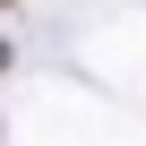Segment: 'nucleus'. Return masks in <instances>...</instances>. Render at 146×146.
<instances>
[{"instance_id": "nucleus-1", "label": "nucleus", "mask_w": 146, "mask_h": 146, "mask_svg": "<svg viewBox=\"0 0 146 146\" xmlns=\"http://www.w3.org/2000/svg\"><path fill=\"white\" fill-rule=\"evenodd\" d=\"M0 69H9V43H0Z\"/></svg>"}, {"instance_id": "nucleus-2", "label": "nucleus", "mask_w": 146, "mask_h": 146, "mask_svg": "<svg viewBox=\"0 0 146 146\" xmlns=\"http://www.w3.org/2000/svg\"><path fill=\"white\" fill-rule=\"evenodd\" d=\"M0 9H9V0H0Z\"/></svg>"}]
</instances>
